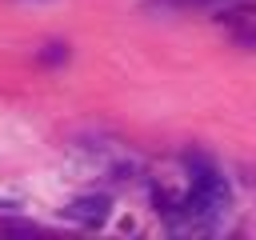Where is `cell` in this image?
<instances>
[{
  "label": "cell",
  "mask_w": 256,
  "mask_h": 240,
  "mask_svg": "<svg viewBox=\"0 0 256 240\" xmlns=\"http://www.w3.org/2000/svg\"><path fill=\"white\" fill-rule=\"evenodd\" d=\"M0 232H24V236H32V232H40L36 224H0Z\"/></svg>",
  "instance_id": "obj_3"
},
{
  "label": "cell",
  "mask_w": 256,
  "mask_h": 240,
  "mask_svg": "<svg viewBox=\"0 0 256 240\" xmlns=\"http://www.w3.org/2000/svg\"><path fill=\"white\" fill-rule=\"evenodd\" d=\"M172 4H208V0H172Z\"/></svg>",
  "instance_id": "obj_4"
},
{
  "label": "cell",
  "mask_w": 256,
  "mask_h": 240,
  "mask_svg": "<svg viewBox=\"0 0 256 240\" xmlns=\"http://www.w3.org/2000/svg\"><path fill=\"white\" fill-rule=\"evenodd\" d=\"M108 212H112V200H108V196H76V200L64 208V216H68V220L88 224V228L104 224V220H108Z\"/></svg>",
  "instance_id": "obj_1"
},
{
  "label": "cell",
  "mask_w": 256,
  "mask_h": 240,
  "mask_svg": "<svg viewBox=\"0 0 256 240\" xmlns=\"http://www.w3.org/2000/svg\"><path fill=\"white\" fill-rule=\"evenodd\" d=\"M36 60H40V64H64V60H68V44L52 40V44H44V48L36 52Z\"/></svg>",
  "instance_id": "obj_2"
}]
</instances>
